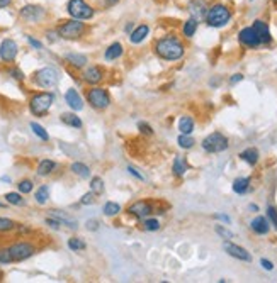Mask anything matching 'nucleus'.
Wrapping results in <instances>:
<instances>
[{
  "label": "nucleus",
  "instance_id": "1",
  "mask_svg": "<svg viewBox=\"0 0 277 283\" xmlns=\"http://www.w3.org/2000/svg\"><path fill=\"white\" fill-rule=\"evenodd\" d=\"M185 47L175 36H164L155 43V54L165 61H177L184 56Z\"/></svg>",
  "mask_w": 277,
  "mask_h": 283
},
{
  "label": "nucleus",
  "instance_id": "2",
  "mask_svg": "<svg viewBox=\"0 0 277 283\" xmlns=\"http://www.w3.org/2000/svg\"><path fill=\"white\" fill-rule=\"evenodd\" d=\"M58 38L66 39V41H75L80 39L87 33V24L78 21V19H68V21H61L56 26Z\"/></svg>",
  "mask_w": 277,
  "mask_h": 283
},
{
  "label": "nucleus",
  "instance_id": "3",
  "mask_svg": "<svg viewBox=\"0 0 277 283\" xmlns=\"http://www.w3.org/2000/svg\"><path fill=\"white\" fill-rule=\"evenodd\" d=\"M229 19H231V10H229L226 5H223V3H215V5H211L208 9V14H206L204 21L209 27L220 29V27L226 26Z\"/></svg>",
  "mask_w": 277,
  "mask_h": 283
},
{
  "label": "nucleus",
  "instance_id": "4",
  "mask_svg": "<svg viewBox=\"0 0 277 283\" xmlns=\"http://www.w3.org/2000/svg\"><path fill=\"white\" fill-rule=\"evenodd\" d=\"M55 102V95L51 92H39V94H34L29 100V110L33 115L36 117H43L50 112L51 105Z\"/></svg>",
  "mask_w": 277,
  "mask_h": 283
},
{
  "label": "nucleus",
  "instance_id": "5",
  "mask_svg": "<svg viewBox=\"0 0 277 283\" xmlns=\"http://www.w3.org/2000/svg\"><path fill=\"white\" fill-rule=\"evenodd\" d=\"M66 12L72 19H78V21H90L96 14L90 3H87L85 0H68L66 3Z\"/></svg>",
  "mask_w": 277,
  "mask_h": 283
},
{
  "label": "nucleus",
  "instance_id": "6",
  "mask_svg": "<svg viewBox=\"0 0 277 283\" xmlns=\"http://www.w3.org/2000/svg\"><path fill=\"white\" fill-rule=\"evenodd\" d=\"M33 82L36 83L38 87H41V89H53V87H56L58 82H60V73H58V70L53 68V66H45V68L34 71Z\"/></svg>",
  "mask_w": 277,
  "mask_h": 283
},
{
  "label": "nucleus",
  "instance_id": "7",
  "mask_svg": "<svg viewBox=\"0 0 277 283\" xmlns=\"http://www.w3.org/2000/svg\"><path fill=\"white\" fill-rule=\"evenodd\" d=\"M201 146L206 153H223L224 149H228V138L221 133H213L203 139Z\"/></svg>",
  "mask_w": 277,
  "mask_h": 283
},
{
  "label": "nucleus",
  "instance_id": "8",
  "mask_svg": "<svg viewBox=\"0 0 277 283\" xmlns=\"http://www.w3.org/2000/svg\"><path fill=\"white\" fill-rule=\"evenodd\" d=\"M87 100H89L90 105L97 110H104L111 105V97H109V92L101 89V87H94L87 92Z\"/></svg>",
  "mask_w": 277,
  "mask_h": 283
},
{
  "label": "nucleus",
  "instance_id": "9",
  "mask_svg": "<svg viewBox=\"0 0 277 283\" xmlns=\"http://www.w3.org/2000/svg\"><path fill=\"white\" fill-rule=\"evenodd\" d=\"M9 249H10V254H12L14 263L24 261V260L31 258L34 253H36V248H34V244H31V242H27V241L15 242V244L9 246Z\"/></svg>",
  "mask_w": 277,
  "mask_h": 283
},
{
  "label": "nucleus",
  "instance_id": "10",
  "mask_svg": "<svg viewBox=\"0 0 277 283\" xmlns=\"http://www.w3.org/2000/svg\"><path fill=\"white\" fill-rule=\"evenodd\" d=\"M46 15V10L41 5H34V3H27L19 10V17L26 22H41Z\"/></svg>",
  "mask_w": 277,
  "mask_h": 283
},
{
  "label": "nucleus",
  "instance_id": "11",
  "mask_svg": "<svg viewBox=\"0 0 277 283\" xmlns=\"http://www.w3.org/2000/svg\"><path fill=\"white\" fill-rule=\"evenodd\" d=\"M128 214L133 215V217L138 219V221H143V219L150 217L152 214H157V212L148 200H138L128 207Z\"/></svg>",
  "mask_w": 277,
  "mask_h": 283
},
{
  "label": "nucleus",
  "instance_id": "12",
  "mask_svg": "<svg viewBox=\"0 0 277 283\" xmlns=\"http://www.w3.org/2000/svg\"><path fill=\"white\" fill-rule=\"evenodd\" d=\"M238 41L241 46L248 47V49H255V47L262 46V43H260L259 36H257L255 29H253L252 26L248 27H243V29L238 33Z\"/></svg>",
  "mask_w": 277,
  "mask_h": 283
},
{
  "label": "nucleus",
  "instance_id": "13",
  "mask_svg": "<svg viewBox=\"0 0 277 283\" xmlns=\"http://www.w3.org/2000/svg\"><path fill=\"white\" fill-rule=\"evenodd\" d=\"M17 53H19V46L14 39L7 38L0 43V59L5 63H12L15 58H17Z\"/></svg>",
  "mask_w": 277,
  "mask_h": 283
},
{
  "label": "nucleus",
  "instance_id": "14",
  "mask_svg": "<svg viewBox=\"0 0 277 283\" xmlns=\"http://www.w3.org/2000/svg\"><path fill=\"white\" fill-rule=\"evenodd\" d=\"M223 249L226 251V253H228L231 258H235V260L247 261V263L252 261V254L248 253V251L245 249V248H241V246L235 244V242H231L229 239H226V241L223 242Z\"/></svg>",
  "mask_w": 277,
  "mask_h": 283
},
{
  "label": "nucleus",
  "instance_id": "15",
  "mask_svg": "<svg viewBox=\"0 0 277 283\" xmlns=\"http://www.w3.org/2000/svg\"><path fill=\"white\" fill-rule=\"evenodd\" d=\"M252 27L255 29V33H257V36H259L260 43H262V46L271 45V43H272V36H271V29H269L267 22L257 19V21H253Z\"/></svg>",
  "mask_w": 277,
  "mask_h": 283
},
{
  "label": "nucleus",
  "instance_id": "16",
  "mask_svg": "<svg viewBox=\"0 0 277 283\" xmlns=\"http://www.w3.org/2000/svg\"><path fill=\"white\" fill-rule=\"evenodd\" d=\"M65 102L68 103V107L72 110H82L84 109V100H82V97L78 95V92L75 90V89H68L66 90V94H65Z\"/></svg>",
  "mask_w": 277,
  "mask_h": 283
},
{
  "label": "nucleus",
  "instance_id": "17",
  "mask_svg": "<svg viewBox=\"0 0 277 283\" xmlns=\"http://www.w3.org/2000/svg\"><path fill=\"white\" fill-rule=\"evenodd\" d=\"M208 9H209V7L206 5L204 0H192V2L189 3V12H191V15H192L194 19H197V21H201V19H206Z\"/></svg>",
  "mask_w": 277,
  "mask_h": 283
},
{
  "label": "nucleus",
  "instance_id": "18",
  "mask_svg": "<svg viewBox=\"0 0 277 283\" xmlns=\"http://www.w3.org/2000/svg\"><path fill=\"white\" fill-rule=\"evenodd\" d=\"M102 78H104V71L101 66H90L84 71V82L89 85H97V83H101Z\"/></svg>",
  "mask_w": 277,
  "mask_h": 283
},
{
  "label": "nucleus",
  "instance_id": "19",
  "mask_svg": "<svg viewBox=\"0 0 277 283\" xmlns=\"http://www.w3.org/2000/svg\"><path fill=\"white\" fill-rule=\"evenodd\" d=\"M148 34H150V27L146 26V24H141V26L134 27L131 31V34H129V43H131V45H141Z\"/></svg>",
  "mask_w": 277,
  "mask_h": 283
},
{
  "label": "nucleus",
  "instance_id": "20",
  "mask_svg": "<svg viewBox=\"0 0 277 283\" xmlns=\"http://www.w3.org/2000/svg\"><path fill=\"white\" fill-rule=\"evenodd\" d=\"M250 229H252L255 234H259V236H264V234L269 233L271 226H269V221H267V219L262 217V215H257V217L250 222Z\"/></svg>",
  "mask_w": 277,
  "mask_h": 283
},
{
  "label": "nucleus",
  "instance_id": "21",
  "mask_svg": "<svg viewBox=\"0 0 277 283\" xmlns=\"http://www.w3.org/2000/svg\"><path fill=\"white\" fill-rule=\"evenodd\" d=\"M50 215L56 219V221H60V224L66 226L68 229H77L78 227V222L70 217V215H66L65 212H60V210H50Z\"/></svg>",
  "mask_w": 277,
  "mask_h": 283
},
{
  "label": "nucleus",
  "instance_id": "22",
  "mask_svg": "<svg viewBox=\"0 0 277 283\" xmlns=\"http://www.w3.org/2000/svg\"><path fill=\"white\" fill-rule=\"evenodd\" d=\"M122 53H124V49H122L121 43H112V45L104 51V58L108 59V61H114V59L119 58Z\"/></svg>",
  "mask_w": 277,
  "mask_h": 283
},
{
  "label": "nucleus",
  "instance_id": "23",
  "mask_svg": "<svg viewBox=\"0 0 277 283\" xmlns=\"http://www.w3.org/2000/svg\"><path fill=\"white\" fill-rule=\"evenodd\" d=\"M197 27H199V21L197 19H187V21L184 22V26H182V34L185 36V38H194L196 36V31H197Z\"/></svg>",
  "mask_w": 277,
  "mask_h": 283
},
{
  "label": "nucleus",
  "instance_id": "24",
  "mask_svg": "<svg viewBox=\"0 0 277 283\" xmlns=\"http://www.w3.org/2000/svg\"><path fill=\"white\" fill-rule=\"evenodd\" d=\"M240 159H243V161L248 163L250 166H255L257 163H259V151H257L255 147H248V149L240 153Z\"/></svg>",
  "mask_w": 277,
  "mask_h": 283
},
{
  "label": "nucleus",
  "instance_id": "25",
  "mask_svg": "<svg viewBox=\"0 0 277 283\" xmlns=\"http://www.w3.org/2000/svg\"><path fill=\"white\" fill-rule=\"evenodd\" d=\"M66 63H70L72 66H75V68H84V66L87 65V56L85 54H78V53H68L65 56Z\"/></svg>",
  "mask_w": 277,
  "mask_h": 283
},
{
  "label": "nucleus",
  "instance_id": "26",
  "mask_svg": "<svg viewBox=\"0 0 277 283\" xmlns=\"http://www.w3.org/2000/svg\"><path fill=\"white\" fill-rule=\"evenodd\" d=\"M55 168H56V163L53 159H43L38 165V175L39 177H48V175L53 173Z\"/></svg>",
  "mask_w": 277,
  "mask_h": 283
},
{
  "label": "nucleus",
  "instance_id": "27",
  "mask_svg": "<svg viewBox=\"0 0 277 283\" xmlns=\"http://www.w3.org/2000/svg\"><path fill=\"white\" fill-rule=\"evenodd\" d=\"M60 119H61L63 124H66V126H70V127H75V129H80V127H82V119L78 117L77 114H73V112L61 114Z\"/></svg>",
  "mask_w": 277,
  "mask_h": 283
},
{
  "label": "nucleus",
  "instance_id": "28",
  "mask_svg": "<svg viewBox=\"0 0 277 283\" xmlns=\"http://www.w3.org/2000/svg\"><path fill=\"white\" fill-rule=\"evenodd\" d=\"M248 189H250V178H248V177L236 178V180L233 182V192H235V193L243 195Z\"/></svg>",
  "mask_w": 277,
  "mask_h": 283
},
{
  "label": "nucleus",
  "instance_id": "29",
  "mask_svg": "<svg viewBox=\"0 0 277 283\" xmlns=\"http://www.w3.org/2000/svg\"><path fill=\"white\" fill-rule=\"evenodd\" d=\"M179 131L180 134H191L194 131V121L189 115H184V117L179 121Z\"/></svg>",
  "mask_w": 277,
  "mask_h": 283
},
{
  "label": "nucleus",
  "instance_id": "30",
  "mask_svg": "<svg viewBox=\"0 0 277 283\" xmlns=\"http://www.w3.org/2000/svg\"><path fill=\"white\" fill-rule=\"evenodd\" d=\"M70 170L73 171L75 175H78L80 178H89L90 177V168L84 163H72V166H70Z\"/></svg>",
  "mask_w": 277,
  "mask_h": 283
},
{
  "label": "nucleus",
  "instance_id": "31",
  "mask_svg": "<svg viewBox=\"0 0 277 283\" xmlns=\"http://www.w3.org/2000/svg\"><path fill=\"white\" fill-rule=\"evenodd\" d=\"M34 198H36V202L39 205H45L46 202H48L50 198V187L48 185H41L39 189L36 190V195H34Z\"/></svg>",
  "mask_w": 277,
  "mask_h": 283
},
{
  "label": "nucleus",
  "instance_id": "32",
  "mask_svg": "<svg viewBox=\"0 0 277 283\" xmlns=\"http://www.w3.org/2000/svg\"><path fill=\"white\" fill-rule=\"evenodd\" d=\"M172 170L177 177H184L185 171H187V165H185V161L180 156H175V159H173V163H172Z\"/></svg>",
  "mask_w": 277,
  "mask_h": 283
},
{
  "label": "nucleus",
  "instance_id": "33",
  "mask_svg": "<svg viewBox=\"0 0 277 283\" xmlns=\"http://www.w3.org/2000/svg\"><path fill=\"white\" fill-rule=\"evenodd\" d=\"M90 190L96 195H102L104 193V180L101 177H94L90 180Z\"/></svg>",
  "mask_w": 277,
  "mask_h": 283
},
{
  "label": "nucleus",
  "instance_id": "34",
  "mask_svg": "<svg viewBox=\"0 0 277 283\" xmlns=\"http://www.w3.org/2000/svg\"><path fill=\"white\" fill-rule=\"evenodd\" d=\"M5 202L7 204H10V205H22L24 204V198H22V195L21 192H9V193H5Z\"/></svg>",
  "mask_w": 277,
  "mask_h": 283
},
{
  "label": "nucleus",
  "instance_id": "35",
  "mask_svg": "<svg viewBox=\"0 0 277 283\" xmlns=\"http://www.w3.org/2000/svg\"><path fill=\"white\" fill-rule=\"evenodd\" d=\"M177 142H179L182 149H191V147L196 144V141H194V138H191V134H180Z\"/></svg>",
  "mask_w": 277,
  "mask_h": 283
},
{
  "label": "nucleus",
  "instance_id": "36",
  "mask_svg": "<svg viewBox=\"0 0 277 283\" xmlns=\"http://www.w3.org/2000/svg\"><path fill=\"white\" fill-rule=\"evenodd\" d=\"M31 129H33V133L36 134V136L41 139V141H48L50 139V134L45 131V127L39 126L38 122H31Z\"/></svg>",
  "mask_w": 277,
  "mask_h": 283
},
{
  "label": "nucleus",
  "instance_id": "37",
  "mask_svg": "<svg viewBox=\"0 0 277 283\" xmlns=\"http://www.w3.org/2000/svg\"><path fill=\"white\" fill-rule=\"evenodd\" d=\"M17 229V224L7 217H0V233H10V231Z\"/></svg>",
  "mask_w": 277,
  "mask_h": 283
},
{
  "label": "nucleus",
  "instance_id": "38",
  "mask_svg": "<svg viewBox=\"0 0 277 283\" xmlns=\"http://www.w3.org/2000/svg\"><path fill=\"white\" fill-rule=\"evenodd\" d=\"M121 212V205L116 204V202H106L104 205V214L108 217H112V215H117Z\"/></svg>",
  "mask_w": 277,
  "mask_h": 283
},
{
  "label": "nucleus",
  "instance_id": "39",
  "mask_svg": "<svg viewBox=\"0 0 277 283\" xmlns=\"http://www.w3.org/2000/svg\"><path fill=\"white\" fill-rule=\"evenodd\" d=\"M68 248L72 251H84L87 248V244L82 241L80 237H70L68 239Z\"/></svg>",
  "mask_w": 277,
  "mask_h": 283
},
{
  "label": "nucleus",
  "instance_id": "40",
  "mask_svg": "<svg viewBox=\"0 0 277 283\" xmlns=\"http://www.w3.org/2000/svg\"><path fill=\"white\" fill-rule=\"evenodd\" d=\"M143 229L145 231H150V233H155V231H158L160 229V222L157 221V219H143Z\"/></svg>",
  "mask_w": 277,
  "mask_h": 283
},
{
  "label": "nucleus",
  "instance_id": "41",
  "mask_svg": "<svg viewBox=\"0 0 277 283\" xmlns=\"http://www.w3.org/2000/svg\"><path fill=\"white\" fill-rule=\"evenodd\" d=\"M9 263H14L12 254H10L9 248H2L0 249V265H9Z\"/></svg>",
  "mask_w": 277,
  "mask_h": 283
},
{
  "label": "nucleus",
  "instance_id": "42",
  "mask_svg": "<svg viewBox=\"0 0 277 283\" xmlns=\"http://www.w3.org/2000/svg\"><path fill=\"white\" fill-rule=\"evenodd\" d=\"M17 189H19V192H21V193H31V192H33V189H34V185H33V182H31V180H21L17 183Z\"/></svg>",
  "mask_w": 277,
  "mask_h": 283
},
{
  "label": "nucleus",
  "instance_id": "43",
  "mask_svg": "<svg viewBox=\"0 0 277 283\" xmlns=\"http://www.w3.org/2000/svg\"><path fill=\"white\" fill-rule=\"evenodd\" d=\"M215 231H216L218 236H221L223 239H233V233H231L229 229H226L224 226H220V224H218V226L215 227Z\"/></svg>",
  "mask_w": 277,
  "mask_h": 283
},
{
  "label": "nucleus",
  "instance_id": "44",
  "mask_svg": "<svg viewBox=\"0 0 277 283\" xmlns=\"http://www.w3.org/2000/svg\"><path fill=\"white\" fill-rule=\"evenodd\" d=\"M267 219L272 222V226L276 227V231H277V209L274 205H269L267 207Z\"/></svg>",
  "mask_w": 277,
  "mask_h": 283
},
{
  "label": "nucleus",
  "instance_id": "45",
  "mask_svg": "<svg viewBox=\"0 0 277 283\" xmlns=\"http://www.w3.org/2000/svg\"><path fill=\"white\" fill-rule=\"evenodd\" d=\"M94 202H96V193L90 190L89 193H85V195H82V198H80V204L82 205H92Z\"/></svg>",
  "mask_w": 277,
  "mask_h": 283
},
{
  "label": "nucleus",
  "instance_id": "46",
  "mask_svg": "<svg viewBox=\"0 0 277 283\" xmlns=\"http://www.w3.org/2000/svg\"><path fill=\"white\" fill-rule=\"evenodd\" d=\"M9 75L14 80H19V82H22V80H24V73H22V71L19 70V68H10L9 70Z\"/></svg>",
  "mask_w": 277,
  "mask_h": 283
},
{
  "label": "nucleus",
  "instance_id": "47",
  "mask_svg": "<svg viewBox=\"0 0 277 283\" xmlns=\"http://www.w3.org/2000/svg\"><path fill=\"white\" fill-rule=\"evenodd\" d=\"M138 129H140L143 134H146V136H152V134H153V129L146 124V122H140V124H138Z\"/></svg>",
  "mask_w": 277,
  "mask_h": 283
},
{
  "label": "nucleus",
  "instance_id": "48",
  "mask_svg": "<svg viewBox=\"0 0 277 283\" xmlns=\"http://www.w3.org/2000/svg\"><path fill=\"white\" fill-rule=\"evenodd\" d=\"M27 38V43H29L31 46L34 47V49H43V43L41 41H38V39H34L33 36H26Z\"/></svg>",
  "mask_w": 277,
  "mask_h": 283
},
{
  "label": "nucleus",
  "instance_id": "49",
  "mask_svg": "<svg viewBox=\"0 0 277 283\" xmlns=\"http://www.w3.org/2000/svg\"><path fill=\"white\" fill-rule=\"evenodd\" d=\"M46 224H48L50 227H53V229H60V227H61L60 221H56L55 217H48V219H46Z\"/></svg>",
  "mask_w": 277,
  "mask_h": 283
},
{
  "label": "nucleus",
  "instance_id": "50",
  "mask_svg": "<svg viewBox=\"0 0 277 283\" xmlns=\"http://www.w3.org/2000/svg\"><path fill=\"white\" fill-rule=\"evenodd\" d=\"M260 265H262V268L267 270V272H272V270H274V265H272L269 260H265V258H264V260H260Z\"/></svg>",
  "mask_w": 277,
  "mask_h": 283
},
{
  "label": "nucleus",
  "instance_id": "51",
  "mask_svg": "<svg viewBox=\"0 0 277 283\" xmlns=\"http://www.w3.org/2000/svg\"><path fill=\"white\" fill-rule=\"evenodd\" d=\"M241 80H243V75H241V73H236V75H233V77L229 78V83H231V85H235V83L241 82Z\"/></svg>",
  "mask_w": 277,
  "mask_h": 283
},
{
  "label": "nucleus",
  "instance_id": "52",
  "mask_svg": "<svg viewBox=\"0 0 277 283\" xmlns=\"http://www.w3.org/2000/svg\"><path fill=\"white\" fill-rule=\"evenodd\" d=\"M128 171H129V173H131V175H134V177H136L138 178V180H143V175H141V173H138V170L136 168H133V166H128Z\"/></svg>",
  "mask_w": 277,
  "mask_h": 283
},
{
  "label": "nucleus",
  "instance_id": "53",
  "mask_svg": "<svg viewBox=\"0 0 277 283\" xmlns=\"http://www.w3.org/2000/svg\"><path fill=\"white\" fill-rule=\"evenodd\" d=\"M97 227H99L97 221H87V229H89V231H96Z\"/></svg>",
  "mask_w": 277,
  "mask_h": 283
},
{
  "label": "nucleus",
  "instance_id": "54",
  "mask_svg": "<svg viewBox=\"0 0 277 283\" xmlns=\"http://www.w3.org/2000/svg\"><path fill=\"white\" fill-rule=\"evenodd\" d=\"M215 217L220 219V221H223V222H226V224H229V222H231V219H229L228 215H224V214H216Z\"/></svg>",
  "mask_w": 277,
  "mask_h": 283
},
{
  "label": "nucleus",
  "instance_id": "55",
  "mask_svg": "<svg viewBox=\"0 0 277 283\" xmlns=\"http://www.w3.org/2000/svg\"><path fill=\"white\" fill-rule=\"evenodd\" d=\"M12 3V0H0V9H5Z\"/></svg>",
  "mask_w": 277,
  "mask_h": 283
},
{
  "label": "nucleus",
  "instance_id": "56",
  "mask_svg": "<svg viewBox=\"0 0 277 283\" xmlns=\"http://www.w3.org/2000/svg\"><path fill=\"white\" fill-rule=\"evenodd\" d=\"M134 29V26H133V22H128V24H126V27H124V31H126V33H128V34H131V31Z\"/></svg>",
  "mask_w": 277,
  "mask_h": 283
},
{
  "label": "nucleus",
  "instance_id": "57",
  "mask_svg": "<svg viewBox=\"0 0 277 283\" xmlns=\"http://www.w3.org/2000/svg\"><path fill=\"white\" fill-rule=\"evenodd\" d=\"M106 2V5H114V3H117L119 0H104Z\"/></svg>",
  "mask_w": 277,
  "mask_h": 283
},
{
  "label": "nucleus",
  "instance_id": "58",
  "mask_svg": "<svg viewBox=\"0 0 277 283\" xmlns=\"http://www.w3.org/2000/svg\"><path fill=\"white\" fill-rule=\"evenodd\" d=\"M250 210H253V212H257V210H259V207H257V205H250Z\"/></svg>",
  "mask_w": 277,
  "mask_h": 283
},
{
  "label": "nucleus",
  "instance_id": "59",
  "mask_svg": "<svg viewBox=\"0 0 277 283\" xmlns=\"http://www.w3.org/2000/svg\"><path fill=\"white\" fill-rule=\"evenodd\" d=\"M2 207H5V204H2V202H0V209H2Z\"/></svg>",
  "mask_w": 277,
  "mask_h": 283
}]
</instances>
